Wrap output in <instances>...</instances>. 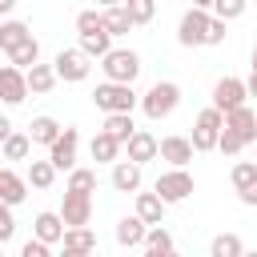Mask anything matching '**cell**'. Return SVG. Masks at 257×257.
<instances>
[{"label":"cell","instance_id":"1","mask_svg":"<svg viewBox=\"0 0 257 257\" xmlns=\"http://www.w3.org/2000/svg\"><path fill=\"white\" fill-rule=\"evenodd\" d=\"M92 104L100 112H133L137 108V92L124 80H104V84L92 88Z\"/></svg>","mask_w":257,"mask_h":257},{"label":"cell","instance_id":"2","mask_svg":"<svg viewBox=\"0 0 257 257\" xmlns=\"http://www.w3.org/2000/svg\"><path fill=\"white\" fill-rule=\"evenodd\" d=\"M177 104H181V84H173V80H157V84L141 96V108H145L149 120H165Z\"/></svg>","mask_w":257,"mask_h":257},{"label":"cell","instance_id":"3","mask_svg":"<svg viewBox=\"0 0 257 257\" xmlns=\"http://www.w3.org/2000/svg\"><path fill=\"white\" fill-rule=\"evenodd\" d=\"M221 128H225V112H221L217 104L201 108V112H197V120H193V145H197V153H209V149H217V141H221Z\"/></svg>","mask_w":257,"mask_h":257},{"label":"cell","instance_id":"4","mask_svg":"<svg viewBox=\"0 0 257 257\" xmlns=\"http://www.w3.org/2000/svg\"><path fill=\"white\" fill-rule=\"evenodd\" d=\"M100 68H104V80H124V84H133L137 72H141V56H137L133 48H108V52L100 56Z\"/></svg>","mask_w":257,"mask_h":257},{"label":"cell","instance_id":"5","mask_svg":"<svg viewBox=\"0 0 257 257\" xmlns=\"http://www.w3.org/2000/svg\"><path fill=\"white\" fill-rule=\"evenodd\" d=\"M209 24H213V16H209V8H189L185 16H181V24H177V40L185 44V48H197V44H209Z\"/></svg>","mask_w":257,"mask_h":257},{"label":"cell","instance_id":"6","mask_svg":"<svg viewBox=\"0 0 257 257\" xmlns=\"http://www.w3.org/2000/svg\"><path fill=\"white\" fill-rule=\"evenodd\" d=\"M88 60H92V56H88L84 48H60L52 64H56L60 80H68V84H80V80L92 72V64H88Z\"/></svg>","mask_w":257,"mask_h":257},{"label":"cell","instance_id":"7","mask_svg":"<svg viewBox=\"0 0 257 257\" xmlns=\"http://www.w3.org/2000/svg\"><path fill=\"white\" fill-rule=\"evenodd\" d=\"M32 88H28V68H20V64H4L0 68V100L4 104H20L24 96H28Z\"/></svg>","mask_w":257,"mask_h":257},{"label":"cell","instance_id":"8","mask_svg":"<svg viewBox=\"0 0 257 257\" xmlns=\"http://www.w3.org/2000/svg\"><path fill=\"white\" fill-rule=\"evenodd\" d=\"M153 189H157L169 205H177V201H185V197L193 193V177L185 173V165H173L169 173H161V177H157V185H153Z\"/></svg>","mask_w":257,"mask_h":257},{"label":"cell","instance_id":"9","mask_svg":"<svg viewBox=\"0 0 257 257\" xmlns=\"http://www.w3.org/2000/svg\"><path fill=\"white\" fill-rule=\"evenodd\" d=\"M245 100H249V84H245V80L221 76V80L213 84V104H217L221 112H233V108H241Z\"/></svg>","mask_w":257,"mask_h":257},{"label":"cell","instance_id":"10","mask_svg":"<svg viewBox=\"0 0 257 257\" xmlns=\"http://www.w3.org/2000/svg\"><path fill=\"white\" fill-rule=\"evenodd\" d=\"M60 217L68 225H88L92 221V193H80V189H64V205H60Z\"/></svg>","mask_w":257,"mask_h":257},{"label":"cell","instance_id":"11","mask_svg":"<svg viewBox=\"0 0 257 257\" xmlns=\"http://www.w3.org/2000/svg\"><path fill=\"white\" fill-rule=\"evenodd\" d=\"M76 145H80V133L76 128H64L52 145H48V157L56 169H76Z\"/></svg>","mask_w":257,"mask_h":257},{"label":"cell","instance_id":"12","mask_svg":"<svg viewBox=\"0 0 257 257\" xmlns=\"http://www.w3.org/2000/svg\"><path fill=\"white\" fill-rule=\"evenodd\" d=\"M145 237H149V221H145L141 213H133V217H120V221H116V245H124V249H141V245H145Z\"/></svg>","mask_w":257,"mask_h":257},{"label":"cell","instance_id":"13","mask_svg":"<svg viewBox=\"0 0 257 257\" xmlns=\"http://www.w3.org/2000/svg\"><path fill=\"white\" fill-rule=\"evenodd\" d=\"M124 149H128V157H133V161H141V165H145V161H153V157H161V141H157L149 128H137V133L124 141Z\"/></svg>","mask_w":257,"mask_h":257},{"label":"cell","instance_id":"14","mask_svg":"<svg viewBox=\"0 0 257 257\" xmlns=\"http://www.w3.org/2000/svg\"><path fill=\"white\" fill-rule=\"evenodd\" d=\"M88 149H92V161H96V165H116V157H120L124 141H120V137H112L108 128H100V133L92 137V145H88Z\"/></svg>","mask_w":257,"mask_h":257},{"label":"cell","instance_id":"15","mask_svg":"<svg viewBox=\"0 0 257 257\" xmlns=\"http://www.w3.org/2000/svg\"><path fill=\"white\" fill-rule=\"evenodd\" d=\"M193 153H197L193 137H177V133H173V137L161 141V161H169V165H189Z\"/></svg>","mask_w":257,"mask_h":257},{"label":"cell","instance_id":"16","mask_svg":"<svg viewBox=\"0 0 257 257\" xmlns=\"http://www.w3.org/2000/svg\"><path fill=\"white\" fill-rule=\"evenodd\" d=\"M64 229H68V221L60 213H36V221H32V233L40 241H48V245H60L64 241Z\"/></svg>","mask_w":257,"mask_h":257},{"label":"cell","instance_id":"17","mask_svg":"<svg viewBox=\"0 0 257 257\" xmlns=\"http://www.w3.org/2000/svg\"><path fill=\"white\" fill-rule=\"evenodd\" d=\"M60 245H64L68 257H80V253H92V249H96V233H92L88 225H68Z\"/></svg>","mask_w":257,"mask_h":257},{"label":"cell","instance_id":"18","mask_svg":"<svg viewBox=\"0 0 257 257\" xmlns=\"http://www.w3.org/2000/svg\"><path fill=\"white\" fill-rule=\"evenodd\" d=\"M112 189L116 193H137L141 189V161H116L112 165Z\"/></svg>","mask_w":257,"mask_h":257},{"label":"cell","instance_id":"19","mask_svg":"<svg viewBox=\"0 0 257 257\" xmlns=\"http://www.w3.org/2000/svg\"><path fill=\"white\" fill-rule=\"evenodd\" d=\"M24 197H28V177H20L12 165H8V169H0V201L20 205Z\"/></svg>","mask_w":257,"mask_h":257},{"label":"cell","instance_id":"20","mask_svg":"<svg viewBox=\"0 0 257 257\" xmlns=\"http://www.w3.org/2000/svg\"><path fill=\"white\" fill-rule=\"evenodd\" d=\"M60 80V72H56V64H32L28 68V88H32V96H44V92H52V84Z\"/></svg>","mask_w":257,"mask_h":257},{"label":"cell","instance_id":"21","mask_svg":"<svg viewBox=\"0 0 257 257\" xmlns=\"http://www.w3.org/2000/svg\"><path fill=\"white\" fill-rule=\"evenodd\" d=\"M225 124H229V128H237V133H241V137H245L249 145L257 141V112H253L249 104H241V108L225 112Z\"/></svg>","mask_w":257,"mask_h":257},{"label":"cell","instance_id":"22","mask_svg":"<svg viewBox=\"0 0 257 257\" xmlns=\"http://www.w3.org/2000/svg\"><path fill=\"white\" fill-rule=\"evenodd\" d=\"M149 257H165V253H173L177 249V241H173V233L165 229V225H149V237H145V245H141Z\"/></svg>","mask_w":257,"mask_h":257},{"label":"cell","instance_id":"23","mask_svg":"<svg viewBox=\"0 0 257 257\" xmlns=\"http://www.w3.org/2000/svg\"><path fill=\"white\" fill-rule=\"evenodd\" d=\"M165 205H169V201H165L157 189H153V193H137V213H141L149 225H161V217H165Z\"/></svg>","mask_w":257,"mask_h":257},{"label":"cell","instance_id":"24","mask_svg":"<svg viewBox=\"0 0 257 257\" xmlns=\"http://www.w3.org/2000/svg\"><path fill=\"white\" fill-rule=\"evenodd\" d=\"M104 24H108V32H112V36H124V32H133V28H137V20H133L128 4H112V8H104Z\"/></svg>","mask_w":257,"mask_h":257},{"label":"cell","instance_id":"25","mask_svg":"<svg viewBox=\"0 0 257 257\" xmlns=\"http://www.w3.org/2000/svg\"><path fill=\"white\" fill-rule=\"evenodd\" d=\"M32 145H36L32 133H16V128H12V133L4 137V161H24V157L32 153Z\"/></svg>","mask_w":257,"mask_h":257},{"label":"cell","instance_id":"26","mask_svg":"<svg viewBox=\"0 0 257 257\" xmlns=\"http://www.w3.org/2000/svg\"><path fill=\"white\" fill-rule=\"evenodd\" d=\"M28 133H32V141H36V145H52V141H56L64 128L56 124V116H32Z\"/></svg>","mask_w":257,"mask_h":257},{"label":"cell","instance_id":"27","mask_svg":"<svg viewBox=\"0 0 257 257\" xmlns=\"http://www.w3.org/2000/svg\"><path fill=\"white\" fill-rule=\"evenodd\" d=\"M52 181H56L52 157H48V161H28V185H32V189H52Z\"/></svg>","mask_w":257,"mask_h":257},{"label":"cell","instance_id":"28","mask_svg":"<svg viewBox=\"0 0 257 257\" xmlns=\"http://www.w3.org/2000/svg\"><path fill=\"white\" fill-rule=\"evenodd\" d=\"M28 36H32V32H28L24 20H4V24H0V48H4V52H12V48H16L20 40H28Z\"/></svg>","mask_w":257,"mask_h":257},{"label":"cell","instance_id":"29","mask_svg":"<svg viewBox=\"0 0 257 257\" xmlns=\"http://www.w3.org/2000/svg\"><path fill=\"white\" fill-rule=\"evenodd\" d=\"M12 64H20V68H32L36 60H40V44H36V36H28V40H20L12 52H4Z\"/></svg>","mask_w":257,"mask_h":257},{"label":"cell","instance_id":"30","mask_svg":"<svg viewBox=\"0 0 257 257\" xmlns=\"http://www.w3.org/2000/svg\"><path fill=\"white\" fill-rule=\"evenodd\" d=\"M209 253H213V257H241V253H245V241H241L237 233H217L213 245H209Z\"/></svg>","mask_w":257,"mask_h":257},{"label":"cell","instance_id":"31","mask_svg":"<svg viewBox=\"0 0 257 257\" xmlns=\"http://www.w3.org/2000/svg\"><path fill=\"white\" fill-rule=\"evenodd\" d=\"M104 128H108L112 137H120V141H128V137L137 133V124H133V112H104Z\"/></svg>","mask_w":257,"mask_h":257},{"label":"cell","instance_id":"32","mask_svg":"<svg viewBox=\"0 0 257 257\" xmlns=\"http://www.w3.org/2000/svg\"><path fill=\"white\" fill-rule=\"evenodd\" d=\"M108 24H104V12H96V8H84V12H76V32L80 36H92V32H104Z\"/></svg>","mask_w":257,"mask_h":257},{"label":"cell","instance_id":"33","mask_svg":"<svg viewBox=\"0 0 257 257\" xmlns=\"http://www.w3.org/2000/svg\"><path fill=\"white\" fill-rule=\"evenodd\" d=\"M80 48L92 56V60H100L108 48H112V32L104 28V32H92V36H80Z\"/></svg>","mask_w":257,"mask_h":257},{"label":"cell","instance_id":"34","mask_svg":"<svg viewBox=\"0 0 257 257\" xmlns=\"http://www.w3.org/2000/svg\"><path fill=\"white\" fill-rule=\"evenodd\" d=\"M245 145H249V141H245V137H241L237 128H229V124L221 128V141H217V149H221L225 157H237V153H241Z\"/></svg>","mask_w":257,"mask_h":257},{"label":"cell","instance_id":"35","mask_svg":"<svg viewBox=\"0 0 257 257\" xmlns=\"http://www.w3.org/2000/svg\"><path fill=\"white\" fill-rule=\"evenodd\" d=\"M68 189L96 193V173H92V169H68Z\"/></svg>","mask_w":257,"mask_h":257},{"label":"cell","instance_id":"36","mask_svg":"<svg viewBox=\"0 0 257 257\" xmlns=\"http://www.w3.org/2000/svg\"><path fill=\"white\" fill-rule=\"evenodd\" d=\"M229 177H233V189H245V185H253V181H257V161H237Z\"/></svg>","mask_w":257,"mask_h":257},{"label":"cell","instance_id":"37","mask_svg":"<svg viewBox=\"0 0 257 257\" xmlns=\"http://www.w3.org/2000/svg\"><path fill=\"white\" fill-rule=\"evenodd\" d=\"M245 8H249V0H213V16H221V20H237V16H245Z\"/></svg>","mask_w":257,"mask_h":257},{"label":"cell","instance_id":"38","mask_svg":"<svg viewBox=\"0 0 257 257\" xmlns=\"http://www.w3.org/2000/svg\"><path fill=\"white\" fill-rule=\"evenodd\" d=\"M124 4H128V12H133L137 24H149L157 16V0H124Z\"/></svg>","mask_w":257,"mask_h":257},{"label":"cell","instance_id":"39","mask_svg":"<svg viewBox=\"0 0 257 257\" xmlns=\"http://www.w3.org/2000/svg\"><path fill=\"white\" fill-rule=\"evenodd\" d=\"M12 233H16V221H12V205L4 201V205H0V245H8Z\"/></svg>","mask_w":257,"mask_h":257},{"label":"cell","instance_id":"40","mask_svg":"<svg viewBox=\"0 0 257 257\" xmlns=\"http://www.w3.org/2000/svg\"><path fill=\"white\" fill-rule=\"evenodd\" d=\"M48 249H52L48 241L32 237V241H24V245H20V257H48Z\"/></svg>","mask_w":257,"mask_h":257},{"label":"cell","instance_id":"41","mask_svg":"<svg viewBox=\"0 0 257 257\" xmlns=\"http://www.w3.org/2000/svg\"><path fill=\"white\" fill-rule=\"evenodd\" d=\"M225 24H229V20L213 16V24H209V44H225Z\"/></svg>","mask_w":257,"mask_h":257},{"label":"cell","instance_id":"42","mask_svg":"<svg viewBox=\"0 0 257 257\" xmlns=\"http://www.w3.org/2000/svg\"><path fill=\"white\" fill-rule=\"evenodd\" d=\"M237 197H241V205H257V181L245 185V189H237Z\"/></svg>","mask_w":257,"mask_h":257},{"label":"cell","instance_id":"43","mask_svg":"<svg viewBox=\"0 0 257 257\" xmlns=\"http://www.w3.org/2000/svg\"><path fill=\"white\" fill-rule=\"evenodd\" d=\"M245 84H249V96H257V68L249 72V80H245Z\"/></svg>","mask_w":257,"mask_h":257},{"label":"cell","instance_id":"44","mask_svg":"<svg viewBox=\"0 0 257 257\" xmlns=\"http://www.w3.org/2000/svg\"><path fill=\"white\" fill-rule=\"evenodd\" d=\"M16 8V0H0V12H12Z\"/></svg>","mask_w":257,"mask_h":257},{"label":"cell","instance_id":"45","mask_svg":"<svg viewBox=\"0 0 257 257\" xmlns=\"http://www.w3.org/2000/svg\"><path fill=\"white\" fill-rule=\"evenodd\" d=\"M100 8H112V4H124V0H96Z\"/></svg>","mask_w":257,"mask_h":257},{"label":"cell","instance_id":"46","mask_svg":"<svg viewBox=\"0 0 257 257\" xmlns=\"http://www.w3.org/2000/svg\"><path fill=\"white\" fill-rule=\"evenodd\" d=\"M193 4H197V8H213V0H193Z\"/></svg>","mask_w":257,"mask_h":257},{"label":"cell","instance_id":"47","mask_svg":"<svg viewBox=\"0 0 257 257\" xmlns=\"http://www.w3.org/2000/svg\"><path fill=\"white\" fill-rule=\"evenodd\" d=\"M249 64H253V68H257V44H253V56H249Z\"/></svg>","mask_w":257,"mask_h":257}]
</instances>
